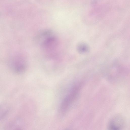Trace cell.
<instances>
[{
    "instance_id": "obj_1",
    "label": "cell",
    "mask_w": 130,
    "mask_h": 130,
    "mask_svg": "<svg viewBox=\"0 0 130 130\" xmlns=\"http://www.w3.org/2000/svg\"><path fill=\"white\" fill-rule=\"evenodd\" d=\"M35 41L43 49L51 50L55 48L58 43L57 38L52 30L46 29L40 31L36 35Z\"/></svg>"
},
{
    "instance_id": "obj_2",
    "label": "cell",
    "mask_w": 130,
    "mask_h": 130,
    "mask_svg": "<svg viewBox=\"0 0 130 130\" xmlns=\"http://www.w3.org/2000/svg\"><path fill=\"white\" fill-rule=\"evenodd\" d=\"M8 64L10 70L17 74L24 72L26 68V63L25 60L19 55L11 57L8 60Z\"/></svg>"
},
{
    "instance_id": "obj_3",
    "label": "cell",
    "mask_w": 130,
    "mask_h": 130,
    "mask_svg": "<svg viewBox=\"0 0 130 130\" xmlns=\"http://www.w3.org/2000/svg\"><path fill=\"white\" fill-rule=\"evenodd\" d=\"M79 88V86L78 85L74 86L65 97L60 107L62 112H65L68 110L76 96Z\"/></svg>"
},
{
    "instance_id": "obj_4",
    "label": "cell",
    "mask_w": 130,
    "mask_h": 130,
    "mask_svg": "<svg viewBox=\"0 0 130 130\" xmlns=\"http://www.w3.org/2000/svg\"><path fill=\"white\" fill-rule=\"evenodd\" d=\"M124 122L123 117L117 115L113 117L110 120L107 126V130H122Z\"/></svg>"
},
{
    "instance_id": "obj_5",
    "label": "cell",
    "mask_w": 130,
    "mask_h": 130,
    "mask_svg": "<svg viewBox=\"0 0 130 130\" xmlns=\"http://www.w3.org/2000/svg\"><path fill=\"white\" fill-rule=\"evenodd\" d=\"M21 122L17 118L14 119L6 125L5 130H23Z\"/></svg>"
},
{
    "instance_id": "obj_6",
    "label": "cell",
    "mask_w": 130,
    "mask_h": 130,
    "mask_svg": "<svg viewBox=\"0 0 130 130\" xmlns=\"http://www.w3.org/2000/svg\"><path fill=\"white\" fill-rule=\"evenodd\" d=\"M10 108L5 103L0 104V121L4 119L9 112Z\"/></svg>"
},
{
    "instance_id": "obj_7",
    "label": "cell",
    "mask_w": 130,
    "mask_h": 130,
    "mask_svg": "<svg viewBox=\"0 0 130 130\" xmlns=\"http://www.w3.org/2000/svg\"><path fill=\"white\" fill-rule=\"evenodd\" d=\"M77 48L78 51L82 53L87 52L89 49L88 46L87 44L83 43L79 44L77 46Z\"/></svg>"
},
{
    "instance_id": "obj_8",
    "label": "cell",
    "mask_w": 130,
    "mask_h": 130,
    "mask_svg": "<svg viewBox=\"0 0 130 130\" xmlns=\"http://www.w3.org/2000/svg\"><path fill=\"white\" fill-rule=\"evenodd\" d=\"M69 130L68 129H66L65 130Z\"/></svg>"
}]
</instances>
